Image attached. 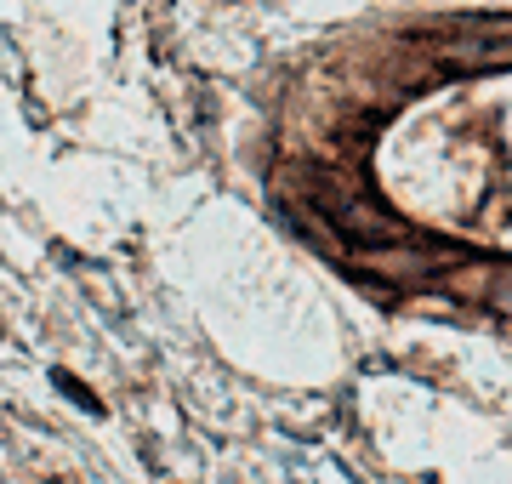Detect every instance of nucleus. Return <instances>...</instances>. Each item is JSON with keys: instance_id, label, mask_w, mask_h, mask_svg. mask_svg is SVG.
<instances>
[{"instance_id": "f257e3e1", "label": "nucleus", "mask_w": 512, "mask_h": 484, "mask_svg": "<svg viewBox=\"0 0 512 484\" xmlns=\"http://www.w3.org/2000/svg\"><path fill=\"white\" fill-rule=\"evenodd\" d=\"M484 297L501 302V308H512V268H495V280L484 285Z\"/></svg>"}]
</instances>
